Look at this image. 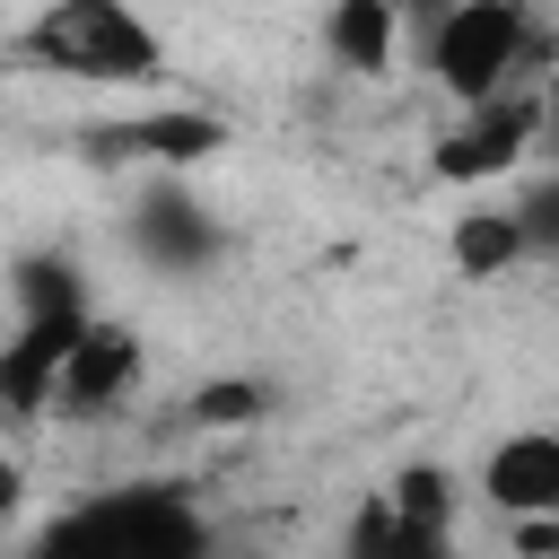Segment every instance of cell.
<instances>
[{
    "instance_id": "obj_1",
    "label": "cell",
    "mask_w": 559,
    "mask_h": 559,
    "mask_svg": "<svg viewBox=\"0 0 559 559\" xmlns=\"http://www.w3.org/2000/svg\"><path fill=\"white\" fill-rule=\"evenodd\" d=\"M9 297H17V323L0 341V411L9 419H44L52 393H61V367L79 349V332L96 323V297H87L79 253H61V245L17 253L9 262Z\"/></svg>"
},
{
    "instance_id": "obj_2",
    "label": "cell",
    "mask_w": 559,
    "mask_h": 559,
    "mask_svg": "<svg viewBox=\"0 0 559 559\" xmlns=\"http://www.w3.org/2000/svg\"><path fill=\"white\" fill-rule=\"evenodd\" d=\"M9 52L70 87H166V35L131 0H35Z\"/></svg>"
},
{
    "instance_id": "obj_3",
    "label": "cell",
    "mask_w": 559,
    "mask_h": 559,
    "mask_svg": "<svg viewBox=\"0 0 559 559\" xmlns=\"http://www.w3.org/2000/svg\"><path fill=\"white\" fill-rule=\"evenodd\" d=\"M17 559H210V524L183 489L131 480V489H96L61 507Z\"/></svg>"
},
{
    "instance_id": "obj_4",
    "label": "cell",
    "mask_w": 559,
    "mask_h": 559,
    "mask_svg": "<svg viewBox=\"0 0 559 559\" xmlns=\"http://www.w3.org/2000/svg\"><path fill=\"white\" fill-rule=\"evenodd\" d=\"M419 52H428V79L454 105H489V96L533 79L542 26H533V0H428Z\"/></svg>"
},
{
    "instance_id": "obj_5",
    "label": "cell",
    "mask_w": 559,
    "mask_h": 559,
    "mask_svg": "<svg viewBox=\"0 0 559 559\" xmlns=\"http://www.w3.org/2000/svg\"><path fill=\"white\" fill-rule=\"evenodd\" d=\"M122 245H131L157 280H201V271H218L227 227H218V210H210L183 175H157V183H140V201H131V218H122Z\"/></svg>"
},
{
    "instance_id": "obj_6",
    "label": "cell",
    "mask_w": 559,
    "mask_h": 559,
    "mask_svg": "<svg viewBox=\"0 0 559 559\" xmlns=\"http://www.w3.org/2000/svg\"><path fill=\"white\" fill-rule=\"evenodd\" d=\"M542 148V96L533 87H507V96H489V105H463V122L437 140V183H498V175H515L524 157Z\"/></svg>"
},
{
    "instance_id": "obj_7",
    "label": "cell",
    "mask_w": 559,
    "mask_h": 559,
    "mask_svg": "<svg viewBox=\"0 0 559 559\" xmlns=\"http://www.w3.org/2000/svg\"><path fill=\"white\" fill-rule=\"evenodd\" d=\"M105 166H157V175H183L201 157H218L227 122L201 114V105H157V114H131V122H96L87 131Z\"/></svg>"
},
{
    "instance_id": "obj_8",
    "label": "cell",
    "mask_w": 559,
    "mask_h": 559,
    "mask_svg": "<svg viewBox=\"0 0 559 559\" xmlns=\"http://www.w3.org/2000/svg\"><path fill=\"white\" fill-rule=\"evenodd\" d=\"M140 367H148V341H140L122 314H96V323L79 332L70 367H61L52 411H61V419H105V411H122V393L140 384Z\"/></svg>"
},
{
    "instance_id": "obj_9",
    "label": "cell",
    "mask_w": 559,
    "mask_h": 559,
    "mask_svg": "<svg viewBox=\"0 0 559 559\" xmlns=\"http://www.w3.org/2000/svg\"><path fill=\"white\" fill-rule=\"evenodd\" d=\"M480 498L515 515H559V428H507L480 454Z\"/></svg>"
},
{
    "instance_id": "obj_10",
    "label": "cell",
    "mask_w": 559,
    "mask_h": 559,
    "mask_svg": "<svg viewBox=\"0 0 559 559\" xmlns=\"http://www.w3.org/2000/svg\"><path fill=\"white\" fill-rule=\"evenodd\" d=\"M393 44H402V0H332L323 9V52L349 79H384Z\"/></svg>"
},
{
    "instance_id": "obj_11",
    "label": "cell",
    "mask_w": 559,
    "mask_h": 559,
    "mask_svg": "<svg viewBox=\"0 0 559 559\" xmlns=\"http://www.w3.org/2000/svg\"><path fill=\"white\" fill-rule=\"evenodd\" d=\"M341 559H463V550H454V524H419V515H402V507L376 489V498L349 515Z\"/></svg>"
},
{
    "instance_id": "obj_12",
    "label": "cell",
    "mask_w": 559,
    "mask_h": 559,
    "mask_svg": "<svg viewBox=\"0 0 559 559\" xmlns=\"http://www.w3.org/2000/svg\"><path fill=\"white\" fill-rule=\"evenodd\" d=\"M445 253H454L463 280H507V271L524 262V218H515V201H480V210H463L454 236H445Z\"/></svg>"
},
{
    "instance_id": "obj_13",
    "label": "cell",
    "mask_w": 559,
    "mask_h": 559,
    "mask_svg": "<svg viewBox=\"0 0 559 559\" xmlns=\"http://www.w3.org/2000/svg\"><path fill=\"white\" fill-rule=\"evenodd\" d=\"M271 402H280V393H271L262 376H210L183 411H192L201 428H253V419H271Z\"/></svg>"
},
{
    "instance_id": "obj_14",
    "label": "cell",
    "mask_w": 559,
    "mask_h": 559,
    "mask_svg": "<svg viewBox=\"0 0 559 559\" xmlns=\"http://www.w3.org/2000/svg\"><path fill=\"white\" fill-rule=\"evenodd\" d=\"M384 498H393L402 515H419V524H454V507H463V489H454L445 463H402V472L384 480Z\"/></svg>"
},
{
    "instance_id": "obj_15",
    "label": "cell",
    "mask_w": 559,
    "mask_h": 559,
    "mask_svg": "<svg viewBox=\"0 0 559 559\" xmlns=\"http://www.w3.org/2000/svg\"><path fill=\"white\" fill-rule=\"evenodd\" d=\"M515 218H524V262H559V166L515 192Z\"/></svg>"
},
{
    "instance_id": "obj_16",
    "label": "cell",
    "mask_w": 559,
    "mask_h": 559,
    "mask_svg": "<svg viewBox=\"0 0 559 559\" xmlns=\"http://www.w3.org/2000/svg\"><path fill=\"white\" fill-rule=\"evenodd\" d=\"M507 550L515 559H559V515H515L507 524Z\"/></svg>"
},
{
    "instance_id": "obj_17",
    "label": "cell",
    "mask_w": 559,
    "mask_h": 559,
    "mask_svg": "<svg viewBox=\"0 0 559 559\" xmlns=\"http://www.w3.org/2000/svg\"><path fill=\"white\" fill-rule=\"evenodd\" d=\"M533 96H542V148H559V61L542 70V87H533Z\"/></svg>"
}]
</instances>
